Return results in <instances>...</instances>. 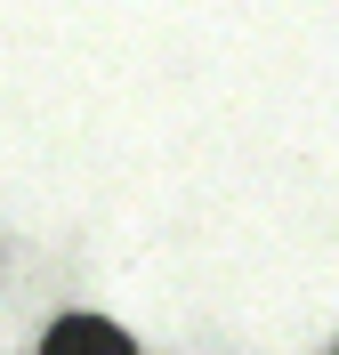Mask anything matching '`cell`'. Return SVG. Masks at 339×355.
<instances>
[{"mask_svg":"<svg viewBox=\"0 0 339 355\" xmlns=\"http://www.w3.org/2000/svg\"><path fill=\"white\" fill-rule=\"evenodd\" d=\"M41 355H130V339L113 331L105 315H65L57 331H49V347Z\"/></svg>","mask_w":339,"mask_h":355,"instance_id":"cell-1","label":"cell"}]
</instances>
